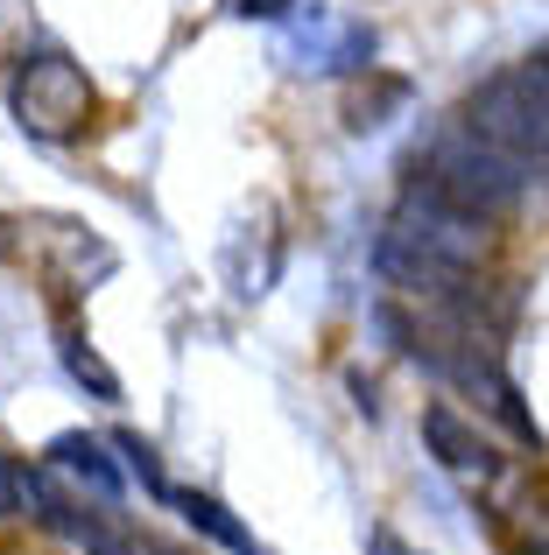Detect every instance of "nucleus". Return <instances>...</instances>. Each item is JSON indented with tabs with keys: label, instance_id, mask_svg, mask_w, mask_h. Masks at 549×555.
<instances>
[{
	"label": "nucleus",
	"instance_id": "8",
	"mask_svg": "<svg viewBox=\"0 0 549 555\" xmlns=\"http://www.w3.org/2000/svg\"><path fill=\"white\" fill-rule=\"evenodd\" d=\"M56 359H64V373L78 379V387H92V401H120V379H113V366L78 338V331H64V338H56Z\"/></svg>",
	"mask_w": 549,
	"mask_h": 555
},
{
	"label": "nucleus",
	"instance_id": "11",
	"mask_svg": "<svg viewBox=\"0 0 549 555\" xmlns=\"http://www.w3.org/2000/svg\"><path fill=\"white\" fill-rule=\"evenodd\" d=\"M14 514H22V472L0 457V520H14Z\"/></svg>",
	"mask_w": 549,
	"mask_h": 555
},
{
	"label": "nucleus",
	"instance_id": "15",
	"mask_svg": "<svg viewBox=\"0 0 549 555\" xmlns=\"http://www.w3.org/2000/svg\"><path fill=\"white\" fill-rule=\"evenodd\" d=\"M528 555H549V548H528Z\"/></svg>",
	"mask_w": 549,
	"mask_h": 555
},
{
	"label": "nucleus",
	"instance_id": "5",
	"mask_svg": "<svg viewBox=\"0 0 549 555\" xmlns=\"http://www.w3.org/2000/svg\"><path fill=\"white\" fill-rule=\"evenodd\" d=\"M423 443H430V457L444 464L451 478H465V486H500V457H494V443H486L480 429H472L465 415H451V408H423Z\"/></svg>",
	"mask_w": 549,
	"mask_h": 555
},
{
	"label": "nucleus",
	"instance_id": "7",
	"mask_svg": "<svg viewBox=\"0 0 549 555\" xmlns=\"http://www.w3.org/2000/svg\"><path fill=\"white\" fill-rule=\"evenodd\" d=\"M169 506H177L183 520H191L197 534H212L219 548H233V555H261V542H254V528H240L233 514H226L212 492H169Z\"/></svg>",
	"mask_w": 549,
	"mask_h": 555
},
{
	"label": "nucleus",
	"instance_id": "2",
	"mask_svg": "<svg viewBox=\"0 0 549 555\" xmlns=\"http://www.w3.org/2000/svg\"><path fill=\"white\" fill-rule=\"evenodd\" d=\"M416 169H423L430 190H444L451 204H465V211H480V218L514 211L522 190H528V163L508 155L500 141H486L480 127H444V134L423 149Z\"/></svg>",
	"mask_w": 549,
	"mask_h": 555
},
{
	"label": "nucleus",
	"instance_id": "3",
	"mask_svg": "<svg viewBox=\"0 0 549 555\" xmlns=\"http://www.w3.org/2000/svg\"><path fill=\"white\" fill-rule=\"evenodd\" d=\"M465 127H480L486 141H500L508 155H522L528 169L549 163V50L472 85Z\"/></svg>",
	"mask_w": 549,
	"mask_h": 555
},
{
	"label": "nucleus",
	"instance_id": "9",
	"mask_svg": "<svg viewBox=\"0 0 549 555\" xmlns=\"http://www.w3.org/2000/svg\"><path fill=\"white\" fill-rule=\"evenodd\" d=\"M387 106H409V85H401V78H381L373 92H353V99H345V127H353V134H373Z\"/></svg>",
	"mask_w": 549,
	"mask_h": 555
},
{
	"label": "nucleus",
	"instance_id": "1",
	"mask_svg": "<svg viewBox=\"0 0 549 555\" xmlns=\"http://www.w3.org/2000/svg\"><path fill=\"white\" fill-rule=\"evenodd\" d=\"M480 260H486V218L465 211V204H451L444 190H430L423 177L395 197L387 232H381V246H373V268H381L387 282L416 288V296H458Z\"/></svg>",
	"mask_w": 549,
	"mask_h": 555
},
{
	"label": "nucleus",
	"instance_id": "6",
	"mask_svg": "<svg viewBox=\"0 0 549 555\" xmlns=\"http://www.w3.org/2000/svg\"><path fill=\"white\" fill-rule=\"evenodd\" d=\"M113 443H99V436H85V429H64V436H50V472H64V478H78V486H92L99 500H120L127 492V472L106 457Z\"/></svg>",
	"mask_w": 549,
	"mask_h": 555
},
{
	"label": "nucleus",
	"instance_id": "10",
	"mask_svg": "<svg viewBox=\"0 0 549 555\" xmlns=\"http://www.w3.org/2000/svg\"><path fill=\"white\" fill-rule=\"evenodd\" d=\"M113 450H120V457H127V472H135L141 486L155 492V500H169V492H177V486H169V478H163V464H155V450L141 443L135 429H120V436H113Z\"/></svg>",
	"mask_w": 549,
	"mask_h": 555
},
{
	"label": "nucleus",
	"instance_id": "13",
	"mask_svg": "<svg viewBox=\"0 0 549 555\" xmlns=\"http://www.w3.org/2000/svg\"><path fill=\"white\" fill-rule=\"evenodd\" d=\"M367 555H423V548H409L395 528H373V534H367Z\"/></svg>",
	"mask_w": 549,
	"mask_h": 555
},
{
	"label": "nucleus",
	"instance_id": "14",
	"mask_svg": "<svg viewBox=\"0 0 549 555\" xmlns=\"http://www.w3.org/2000/svg\"><path fill=\"white\" fill-rule=\"evenodd\" d=\"M135 555H169V548H135Z\"/></svg>",
	"mask_w": 549,
	"mask_h": 555
},
{
	"label": "nucleus",
	"instance_id": "12",
	"mask_svg": "<svg viewBox=\"0 0 549 555\" xmlns=\"http://www.w3.org/2000/svg\"><path fill=\"white\" fill-rule=\"evenodd\" d=\"M303 0H233V14H261V22H282V14H296Z\"/></svg>",
	"mask_w": 549,
	"mask_h": 555
},
{
	"label": "nucleus",
	"instance_id": "4",
	"mask_svg": "<svg viewBox=\"0 0 549 555\" xmlns=\"http://www.w3.org/2000/svg\"><path fill=\"white\" fill-rule=\"evenodd\" d=\"M8 106L28 134L42 141H71L85 120H92V85L71 56H22L14 64V85H8Z\"/></svg>",
	"mask_w": 549,
	"mask_h": 555
}]
</instances>
